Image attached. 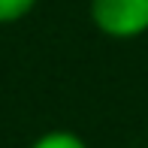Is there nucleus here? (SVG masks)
<instances>
[{
	"label": "nucleus",
	"mask_w": 148,
	"mask_h": 148,
	"mask_svg": "<svg viewBox=\"0 0 148 148\" xmlns=\"http://www.w3.org/2000/svg\"><path fill=\"white\" fill-rule=\"evenodd\" d=\"M91 24L109 39H139L148 33V0H88Z\"/></svg>",
	"instance_id": "f257e3e1"
},
{
	"label": "nucleus",
	"mask_w": 148,
	"mask_h": 148,
	"mask_svg": "<svg viewBox=\"0 0 148 148\" xmlns=\"http://www.w3.org/2000/svg\"><path fill=\"white\" fill-rule=\"evenodd\" d=\"M27 148H88V142H85V139L79 136V133H73V130L55 127V130L39 133V136L33 139Z\"/></svg>",
	"instance_id": "f03ea898"
},
{
	"label": "nucleus",
	"mask_w": 148,
	"mask_h": 148,
	"mask_svg": "<svg viewBox=\"0 0 148 148\" xmlns=\"http://www.w3.org/2000/svg\"><path fill=\"white\" fill-rule=\"evenodd\" d=\"M39 0H0V24H15L36 9Z\"/></svg>",
	"instance_id": "7ed1b4c3"
}]
</instances>
